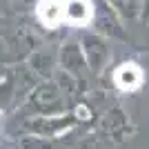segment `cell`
Masks as SVG:
<instances>
[{
	"label": "cell",
	"instance_id": "4",
	"mask_svg": "<svg viewBox=\"0 0 149 149\" xmlns=\"http://www.w3.org/2000/svg\"><path fill=\"white\" fill-rule=\"evenodd\" d=\"M85 51H87V62L93 71H100L102 65L107 62V58H109V47L98 36H91L85 40Z\"/></svg>",
	"mask_w": 149,
	"mask_h": 149
},
{
	"label": "cell",
	"instance_id": "2",
	"mask_svg": "<svg viewBox=\"0 0 149 149\" xmlns=\"http://www.w3.org/2000/svg\"><path fill=\"white\" fill-rule=\"evenodd\" d=\"M93 18L91 0H65V20L76 27H87Z\"/></svg>",
	"mask_w": 149,
	"mask_h": 149
},
{
	"label": "cell",
	"instance_id": "6",
	"mask_svg": "<svg viewBox=\"0 0 149 149\" xmlns=\"http://www.w3.org/2000/svg\"><path fill=\"white\" fill-rule=\"evenodd\" d=\"M143 18H149V0H143Z\"/></svg>",
	"mask_w": 149,
	"mask_h": 149
},
{
	"label": "cell",
	"instance_id": "1",
	"mask_svg": "<svg viewBox=\"0 0 149 149\" xmlns=\"http://www.w3.org/2000/svg\"><path fill=\"white\" fill-rule=\"evenodd\" d=\"M143 80H145V74L136 62H125L113 71V85L120 91H136L143 85Z\"/></svg>",
	"mask_w": 149,
	"mask_h": 149
},
{
	"label": "cell",
	"instance_id": "5",
	"mask_svg": "<svg viewBox=\"0 0 149 149\" xmlns=\"http://www.w3.org/2000/svg\"><path fill=\"white\" fill-rule=\"evenodd\" d=\"M113 5H116V9H120L127 16H136L138 9L143 7V0H113Z\"/></svg>",
	"mask_w": 149,
	"mask_h": 149
},
{
	"label": "cell",
	"instance_id": "3",
	"mask_svg": "<svg viewBox=\"0 0 149 149\" xmlns=\"http://www.w3.org/2000/svg\"><path fill=\"white\" fill-rule=\"evenodd\" d=\"M38 20L45 27H58L65 20V0H40L38 2Z\"/></svg>",
	"mask_w": 149,
	"mask_h": 149
}]
</instances>
